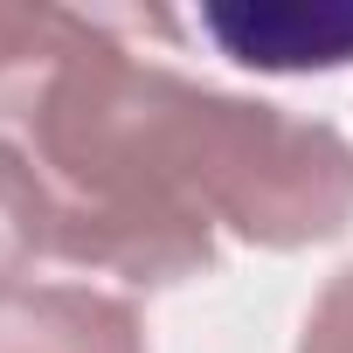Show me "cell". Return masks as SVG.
<instances>
[{
    "instance_id": "cell-1",
    "label": "cell",
    "mask_w": 353,
    "mask_h": 353,
    "mask_svg": "<svg viewBox=\"0 0 353 353\" xmlns=\"http://www.w3.org/2000/svg\"><path fill=\"white\" fill-rule=\"evenodd\" d=\"M8 139L49 215V256L166 291L250 250H319L353 229V139L263 97L132 56L97 14L8 111Z\"/></svg>"
},
{
    "instance_id": "cell-2",
    "label": "cell",
    "mask_w": 353,
    "mask_h": 353,
    "mask_svg": "<svg viewBox=\"0 0 353 353\" xmlns=\"http://www.w3.org/2000/svg\"><path fill=\"white\" fill-rule=\"evenodd\" d=\"M201 35L263 77H312L353 63V0H215Z\"/></svg>"
},
{
    "instance_id": "cell-3",
    "label": "cell",
    "mask_w": 353,
    "mask_h": 353,
    "mask_svg": "<svg viewBox=\"0 0 353 353\" xmlns=\"http://www.w3.org/2000/svg\"><path fill=\"white\" fill-rule=\"evenodd\" d=\"M0 353H145L132 298L90 284H28L0 305Z\"/></svg>"
},
{
    "instance_id": "cell-4",
    "label": "cell",
    "mask_w": 353,
    "mask_h": 353,
    "mask_svg": "<svg viewBox=\"0 0 353 353\" xmlns=\"http://www.w3.org/2000/svg\"><path fill=\"white\" fill-rule=\"evenodd\" d=\"M97 14H70V8H0V111H8L42 70H56Z\"/></svg>"
},
{
    "instance_id": "cell-5",
    "label": "cell",
    "mask_w": 353,
    "mask_h": 353,
    "mask_svg": "<svg viewBox=\"0 0 353 353\" xmlns=\"http://www.w3.org/2000/svg\"><path fill=\"white\" fill-rule=\"evenodd\" d=\"M35 256H49V215H42V188L28 159L0 139V305L14 291H28L21 277L35 270Z\"/></svg>"
},
{
    "instance_id": "cell-6",
    "label": "cell",
    "mask_w": 353,
    "mask_h": 353,
    "mask_svg": "<svg viewBox=\"0 0 353 353\" xmlns=\"http://www.w3.org/2000/svg\"><path fill=\"white\" fill-rule=\"evenodd\" d=\"M298 353H353V263L332 270L325 291L312 298L305 332H298Z\"/></svg>"
}]
</instances>
